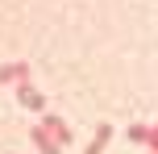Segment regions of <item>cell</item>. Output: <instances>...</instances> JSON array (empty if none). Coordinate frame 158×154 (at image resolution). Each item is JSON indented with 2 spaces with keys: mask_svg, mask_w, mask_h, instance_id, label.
<instances>
[{
  "mask_svg": "<svg viewBox=\"0 0 158 154\" xmlns=\"http://www.w3.org/2000/svg\"><path fill=\"white\" fill-rule=\"evenodd\" d=\"M42 129H46V133H54V138H58V146H63V142L71 138V133H67V125L58 121V117H46V121H42Z\"/></svg>",
  "mask_w": 158,
  "mask_h": 154,
  "instance_id": "1",
  "label": "cell"
},
{
  "mask_svg": "<svg viewBox=\"0 0 158 154\" xmlns=\"http://www.w3.org/2000/svg\"><path fill=\"white\" fill-rule=\"evenodd\" d=\"M33 142H38V150H42V154H58V142H50V133L42 129V125L33 129Z\"/></svg>",
  "mask_w": 158,
  "mask_h": 154,
  "instance_id": "2",
  "label": "cell"
},
{
  "mask_svg": "<svg viewBox=\"0 0 158 154\" xmlns=\"http://www.w3.org/2000/svg\"><path fill=\"white\" fill-rule=\"evenodd\" d=\"M25 75H29V67H25V63H13V67H0V83H4V79H21V83H25Z\"/></svg>",
  "mask_w": 158,
  "mask_h": 154,
  "instance_id": "3",
  "label": "cell"
},
{
  "mask_svg": "<svg viewBox=\"0 0 158 154\" xmlns=\"http://www.w3.org/2000/svg\"><path fill=\"white\" fill-rule=\"evenodd\" d=\"M108 138H112V129H108V125H100V133L92 138V146H87V154H100L104 146H108Z\"/></svg>",
  "mask_w": 158,
  "mask_h": 154,
  "instance_id": "4",
  "label": "cell"
},
{
  "mask_svg": "<svg viewBox=\"0 0 158 154\" xmlns=\"http://www.w3.org/2000/svg\"><path fill=\"white\" fill-rule=\"evenodd\" d=\"M17 96H21V104H29V108H42V96L33 88H17Z\"/></svg>",
  "mask_w": 158,
  "mask_h": 154,
  "instance_id": "5",
  "label": "cell"
},
{
  "mask_svg": "<svg viewBox=\"0 0 158 154\" xmlns=\"http://www.w3.org/2000/svg\"><path fill=\"white\" fill-rule=\"evenodd\" d=\"M129 138H133V142H150V129H146V125H133V129H129Z\"/></svg>",
  "mask_w": 158,
  "mask_h": 154,
  "instance_id": "6",
  "label": "cell"
},
{
  "mask_svg": "<svg viewBox=\"0 0 158 154\" xmlns=\"http://www.w3.org/2000/svg\"><path fill=\"white\" fill-rule=\"evenodd\" d=\"M150 154H158V125L150 129Z\"/></svg>",
  "mask_w": 158,
  "mask_h": 154,
  "instance_id": "7",
  "label": "cell"
}]
</instances>
